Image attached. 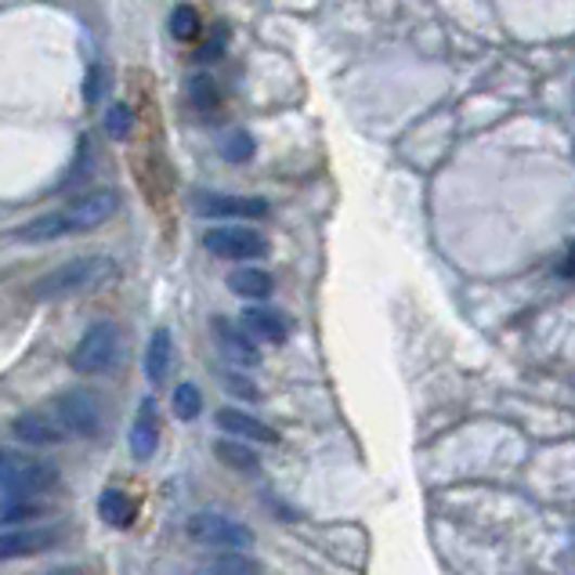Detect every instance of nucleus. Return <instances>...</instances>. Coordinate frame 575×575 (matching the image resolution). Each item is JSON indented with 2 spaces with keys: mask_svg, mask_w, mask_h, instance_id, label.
<instances>
[{
  "mask_svg": "<svg viewBox=\"0 0 575 575\" xmlns=\"http://www.w3.org/2000/svg\"><path fill=\"white\" fill-rule=\"evenodd\" d=\"M116 276V260L108 257H76V260H65L48 276H40L37 282L29 286V301H62V297H73V293H87V290H98L105 286L108 279Z\"/></svg>",
  "mask_w": 575,
  "mask_h": 575,
  "instance_id": "nucleus-1",
  "label": "nucleus"
},
{
  "mask_svg": "<svg viewBox=\"0 0 575 575\" xmlns=\"http://www.w3.org/2000/svg\"><path fill=\"white\" fill-rule=\"evenodd\" d=\"M0 485H4V499H37L59 485V467L51 460H40V456L4 449Z\"/></svg>",
  "mask_w": 575,
  "mask_h": 575,
  "instance_id": "nucleus-2",
  "label": "nucleus"
},
{
  "mask_svg": "<svg viewBox=\"0 0 575 575\" xmlns=\"http://www.w3.org/2000/svg\"><path fill=\"white\" fill-rule=\"evenodd\" d=\"M184 532H189V539L203 542V547H214V550H250L254 547V532H250L243 521L217 514V510H200V514H192L189 521H184Z\"/></svg>",
  "mask_w": 575,
  "mask_h": 575,
  "instance_id": "nucleus-3",
  "label": "nucleus"
},
{
  "mask_svg": "<svg viewBox=\"0 0 575 575\" xmlns=\"http://www.w3.org/2000/svg\"><path fill=\"white\" fill-rule=\"evenodd\" d=\"M119 358V330L113 322H94L80 341H76L69 366L73 373L80 376H98L105 369H113V362Z\"/></svg>",
  "mask_w": 575,
  "mask_h": 575,
  "instance_id": "nucleus-4",
  "label": "nucleus"
},
{
  "mask_svg": "<svg viewBox=\"0 0 575 575\" xmlns=\"http://www.w3.org/2000/svg\"><path fill=\"white\" fill-rule=\"evenodd\" d=\"M203 246L214 257H225V260H250L268 254V239L257 228H243V225L210 228V232H203Z\"/></svg>",
  "mask_w": 575,
  "mask_h": 575,
  "instance_id": "nucleus-5",
  "label": "nucleus"
},
{
  "mask_svg": "<svg viewBox=\"0 0 575 575\" xmlns=\"http://www.w3.org/2000/svg\"><path fill=\"white\" fill-rule=\"evenodd\" d=\"M54 417L62 420V427L76 434V438H94L102 431V409L87 391H62L54 398Z\"/></svg>",
  "mask_w": 575,
  "mask_h": 575,
  "instance_id": "nucleus-6",
  "label": "nucleus"
},
{
  "mask_svg": "<svg viewBox=\"0 0 575 575\" xmlns=\"http://www.w3.org/2000/svg\"><path fill=\"white\" fill-rule=\"evenodd\" d=\"M116 192L113 189H87L76 200L65 206V221H69V232H91V228H102L108 217L116 214Z\"/></svg>",
  "mask_w": 575,
  "mask_h": 575,
  "instance_id": "nucleus-7",
  "label": "nucleus"
},
{
  "mask_svg": "<svg viewBox=\"0 0 575 575\" xmlns=\"http://www.w3.org/2000/svg\"><path fill=\"white\" fill-rule=\"evenodd\" d=\"M62 542L59 528H43V525H22V528H4L0 536V558L15 561V558H33V553H48Z\"/></svg>",
  "mask_w": 575,
  "mask_h": 575,
  "instance_id": "nucleus-8",
  "label": "nucleus"
},
{
  "mask_svg": "<svg viewBox=\"0 0 575 575\" xmlns=\"http://www.w3.org/2000/svg\"><path fill=\"white\" fill-rule=\"evenodd\" d=\"M11 434H15L18 442H26V445H59L69 438V431L62 427V420L54 417V409L51 412H43V409H29V412H18L15 420H11Z\"/></svg>",
  "mask_w": 575,
  "mask_h": 575,
  "instance_id": "nucleus-9",
  "label": "nucleus"
},
{
  "mask_svg": "<svg viewBox=\"0 0 575 575\" xmlns=\"http://www.w3.org/2000/svg\"><path fill=\"white\" fill-rule=\"evenodd\" d=\"M214 330V341L217 347H221V355L228 358L232 366H260V347H257V336L246 330H239V325H232L228 319H214L210 322Z\"/></svg>",
  "mask_w": 575,
  "mask_h": 575,
  "instance_id": "nucleus-10",
  "label": "nucleus"
},
{
  "mask_svg": "<svg viewBox=\"0 0 575 575\" xmlns=\"http://www.w3.org/2000/svg\"><path fill=\"white\" fill-rule=\"evenodd\" d=\"M195 210H200V217H214V221H221V217H265L268 203L265 200H246V195L200 192Z\"/></svg>",
  "mask_w": 575,
  "mask_h": 575,
  "instance_id": "nucleus-11",
  "label": "nucleus"
},
{
  "mask_svg": "<svg viewBox=\"0 0 575 575\" xmlns=\"http://www.w3.org/2000/svg\"><path fill=\"white\" fill-rule=\"evenodd\" d=\"M217 427L225 434H232V438H243V442H257V445H279V431L268 427V423H260L257 417H250L243 409H221L217 412Z\"/></svg>",
  "mask_w": 575,
  "mask_h": 575,
  "instance_id": "nucleus-12",
  "label": "nucleus"
},
{
  "mask_svg": "<svg viewBox=\"0 0 575 575\" xmlns=\"http://www.w3.org/2000/svg\"><path fill=\"white\" fill-rule=\"evenodd\" d=\"M159 449V420H156V401L145 398L138 406V417H135V427H130V456L135 460H152Z\"/></svg>",
  "mask_w": 575,
  "mask_h": 575,
  "instance_id": "nucleus-13",
  "label": "nucleus"
},
{
  "mask_svg": "<svg viewBox=\"0 0 575 575\" xmlns=\"http://www.w3.org/2000/svg\"><path fill=\"white\" fill-rule=\"evenodd\" d=\"M243 325L250 333L257 336V341H268V344H282L290 336V319L276 308H268V304H257L254 308L243 311Z\"/></svg>",
  "mask_w": 575,
  "mask_h": 575,
  "instance_id": "nucleus-14",
  "label": "nucleus"
},
{
  "mask_svg": "<svg viewBox=\"0 0 575 575\" xmlns=\"http://www.w3.org/2000/svg\"><path fill=\"white\" fill-rule=\"evenodd\" d=\"M98 518L105 521V525L113 528H130L138 518V503L135 496H127L124 488H105L102 496H98Z\"/></svg>",
  "mask_w": 575,
  "mask_h": 575,
  "instance_id": "nucleus-15",
  "label": "nucleus"
},
{
  "mask_svg": "<svg viewBox=\"0 0 575 575\" xmlns=\"http://www.w3.org/2000/svg\"><path fill=\"white\" fill-rule=\"evenodd\" d=\"M11 235L22 239V243H54V239L69 235V221H65V210H59V214H40V217H33V221L18 225Z\"/></svg>",
  "mask_w": 575,
  "mask_h": 575,
  "instance_id": "nucleus-16",
  "label": "nucleus"
},
{
  "mask_svg": "<svg viewBox=\"0 0 575 575\" xmlns=\"http://www.w3.org/2000/svg\"><path fill=\"white\" fill-rule=\"evenodd\" d=\"M170 362H174L170 330H156L149 336V347H145V376H149V384H163L167 373H170Z\"/></svg>",
  "mask_w": 575,
  "mask_h": 575,
  "instance_id": "nucleus-17",
  "label": "nucleus"
},
{
  "mask_svg": "<svg viewBox=\"0 0 575 575\" xmlns=\"http://www.w3.org/2000/svg\"><path fill=\"white\" fill-rule=\"evenodd\" d=\"M228 290L243 301H265L271 293V276L265 268H239L228 276Z\"/></svg>",
  "mask_w": 575,
  "mask_h": 575,
  "instance_id": "nucleus-18",
  "label": "nucleus"
},
{
  "mask_svg": "<svg viewBox=\"0 0 575 575\" xmlns=\"http://www.w3.org/2000/svg\"><path fill=\"white\" fill-rule=\"evenodd\" d=\"M214 456L221 460L225 467H232V471H243V474H250V471H257V452L254 449H246L243 442H235V438H221L214 445Z\"/></svg>",
  "mask_w": 575,
  "mask_h": 575,
  "instance_id": "nucleus-19",
  "label": "nucleus"
},
{
  "mask_svg": "<svg viewBox=\"0 0 575 575\" xmlns=\"http://www.w3.org/2000/svg\"><path fill=\"white\" fill-rule=\"evenodd\" d=\"M210 575H260V564L243 550H221L210 561Z\"/></svg>",
  "mask_w": 575,
  "mask_h": 575,
  "instance_id": "nucleus-20",
  "label": "nucleus"
},
{
  "mask_svg": "<svg viewBox=\"0 0 575 575\" xmlns=\"http://www.w3.org/2000/svg\"><path fill=\"white\" fill-rule=\"evenodd\" d=\"M200 29H203V18H200V11H195L192 4H178L170 11V37L195 40V37H200Z\"/></svg>",
  "mask_w": 575,
  "mask_h": 575,
  "instance_id": "nucleus-21",
  "label": "nucleus"
},
{
  "mask_svg": "<svg viewBox=\"0 0 575 575\" xmlns=\"http://www.w3.org/2000/svg\"><path fill=\"white\" fill-rule=\"evenodd\" d=\"M170 406H174V417L178 420H195L203 412V395L195 384H178L170 395Z\"/></svg>",
  "mask_w": 575,
  "mask_h": 575,
  "instance_id": "nucleus-22",
  "label": "nucleus"
},
{
  "mask_svg": "<svg viewBox=\"0 0 575 575\" xmlns=\"http://www.w3.org/2000/svg\"><path fill=\"white\" fill-rule=\"evenodd\" d=\"M43 507L33 503V499H4V528L26 525V521H37Z\"/></svg>",
  "mask_w": 575,
  "mask_h": 575,
  "instance_id": "nucleus-23",
  "label": "nucleus"
},
{
  "mask_svg": "<svg viewBox=\"0 0 575 575\" xmlns=\"http://www.w3.org/2000/svg\"><path fill=\"white\" fill-rule=\"evenodd\" d=\"M221 156H228V163H246L254 156V138H250L246 130H232V135L221 141Z\"/></svg>",
  "mask_w": 575,
  "mask_h": 575,
  "instance_id": "nucleus-24",
  "label": "nucleus"
},
{
  "mask_svg": "<svg viewBox=\"0 0 575 575\" xmlns=\"http://www.w3.org/2000/svg\"><path fill=\"white\" fill-rule=\"evenodd\" d=\"M130 127H135V116H130V108L124 102L108 105V113H105V130H108V135H113V138H127Z\"/></svg>",
  "mask_w": 575,
  "mask_h": 575,
  "instance_id": "nucleus-25",
  "label": "nucleus"
},
{
  "mask_svg": "<svg viewBox=\"0 0 575 575\" xmlns=\"http://www.w3.org/2000/svg\"><path fill=\"white\" fill-rule=\"evenodd\" d=\"M189 98H192L195 108H210L217 102V91H214V84L206 80V76H192V80H189Z\"/></svg>",
  "mask_w": 575,
  "mask_h": 575,
  "instance_id": "nucleus-26",
  "label": "nucleus"
},
{
  "mask_svg": "<svg viewBox=\"0 0 575 575\" xmlns=\"http://www.w3.org/2000/svg\"><path fill=\"white\" fill-rule=\"evenodd\" d=\"M221 384H225L228 391H235L239 398H250V401L260 398V391H257L254 384H246V380L239 376V373H228V376H221Z\"/></svg>",
  "mask_w": 575,
  "mask_h": 575,
  "instance_id": "nucleus-27",
  "label": "nucleus"
},
{
  "mask_svg": "<svg viewBox=\"0 0 575 575\" xmlns=\"http://www.w3.org/2000/svg\"><path fill=\"white\" fill-rule=\"evenodd\" d=\"M561 276L564 279H575V243H572V250L564 254V260H561Z\"/></svg>",
  "mask_w": 575,
  "mask_h": 575,
  "instance_id": "nucleus-28",
  "label": "nucleus"
},
{
  "mask_svg": "<svg viewBox=\"0 0 575 575\" xmlns=\"http://www.w3.org/2000/svg\"><path fill=\"white\" fill-rule=\"evenodd\" d=\"M98 84H102V69H91V84H87V98H91V102L98 94Z\"/></svg>",
  "mask_w": 575,
  "mask_h": 575,
  "instance_id": "nucleus-29",
  "label": "nucleus"
},
{
  "mask_svg": "<svg viewBox=\"0 0 575 575\" xmlns=\"http://www.w3.org/2000/svg\"><path fill=\"white\" fill-rule=\"evenodd\" d=\"M48 575H84L80 568H54V572H48Z\"/></svg>",
  "mask_w": 575,
  "mask_h": 575,
  "instance_id": "nucleus-30",
  "label": "nucleus"
}]
</instances>
